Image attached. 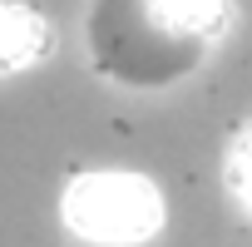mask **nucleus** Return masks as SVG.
<instances>
[{
  "mask_svg": "<svg viewBox=\"0 0 252 247\" xmlns=\"http://www.w3.org/2000/svg\"><path fill=\"white\" fill-rule=\"evenodd\" d=\"M50 50H55V25L25 0H0V74L30 69Z\"/></svg>",
  "mask_w": 252,
  "mask_h": 247,
  "instance_id": "3",
  "label": "nucleus"
},
{
  "mask_svg": "<svg viewBox=\"0 0 252 247\" xmlns=\"http://www.w3.org/2000/svg\"><path fill=\"white\" fill-rule=\"evenodd\" d=\"M222 30L227 0H94L84 50L119 89H168L213 55Z\"/></svg>",
  "mask_w": 252,
  "mask_h": 247,
  "instance_id": "1",
  "label": "nucleus"
},
{
  "mask_svg": "<svg viewBox=\"0 0 252 247\" xmlns=\"http://www.w3.org/2000/svg\"><path fill=\"white\" fill-rule=\"evenodd\" d=\"M64 222L89 242H144L163 222V198L139 173H84L64 193Z\"/></svg>",
  "mask_w": 252,
  "mask_h": 247,
  "instance_id": "2",
  "label": "nucleus"
},
{
  "mask_svg": "<svg viewBox=\"0 0 252 247\" xmlns=\"http://www.w3.org/2000/svg\"><path fill=\"white\" fill-rule=\"evenodd\" d=\"M232 193H237V203L252 208V129H247L242 144L232 149Z\"/></svg>",
  "mask_w": 252,
  "mask_h": 247,
  "instance_id": "4",
  "label": "nucleus"
}]
</instances>
